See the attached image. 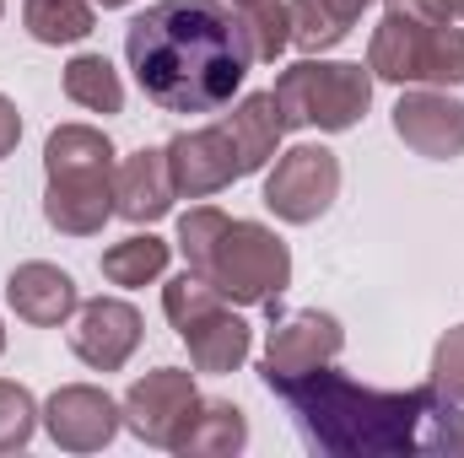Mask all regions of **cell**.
I'll return each instance as SVG.
<instances>
[{"instance_id": "cell-25", "label": "cell", "mask_w": 464, "mask_h": 458, "mask_svg": "<svg viewBox=\"0 0 464 458\" xmlns=\"http://www.w3.org/2000/svg\"><path fill=\"white\" fill-rule=\"evenodd\" d=\"M346 33L351 27L335 22L319 0H292V43H297L303 54H324V49H335Z\"/></svg>"}, {"instance_id": "cell-26", "label": "cell", "mask_w": 464, "mask_h": 458, "mask_svg": "<svg viewBox=\"0 0 464 458\" xmlns=\"http://www.w3.org/2000/svg\"><path fill=\"white\" fill-rule=\"evenodd\" d=\"M432 388L449 394L454 405H464V324L432 345Z\"/></svg>"}, {"instance_id": "cell-15", "label": "cell", "mask_w": 464, "mask_h": 458, "mask_svg": "<svg viewBox=\"0 0 464 458\" xmlns=\"http://www.w3.org/2000/svg\"><path fill=\"white\" fill-rule=\"evenodd\" d=\"M114 216V173L98 178H49L44 195V222L65 237H92Z\"/></svg>"}, {"instance_id": "cell-3", "label": "cell", "mask_w": 464, "mask_h": 458, "mask_svg": "<svg viewBox=\"0 0 464 458\" xmlns=\"http://www.w3.org/2000/svg\"><path fill=\"white\" fill-rule=\"evenodd\" d=\"M179 248L195 275H206L227 302L265 308L292 286L286 243L259 222H237L217 205H195L179 216Z\"/></svg>"}, {"instance_id": "cell-33", "label": "cell", "mask_w": 464, "mask_h": 458, "mask_svg": "<svg viewBox=\"0 0 464 458\" xmlns=\"http://www.w3.org/2000/svg\"><path fill=\"white\" fill-rule=\"evenodd\" d=\"M0 350H5V329H0Z\"/></svg>"}, {"instance_id": "cell-7", "label": "cell", "mask_w": 464, "mask_h": 458, "mask_svg": "<svg viewBox=\"0 0 464 458\" xmlns=\"http://www.w3.org/2000/svg\"><path fill=\"white\" fill-rule=\"evenodd\" d=\"M335 195H341V157L314 140L281 151L265 178V205L276 211V222H292V227L319 222L335 205Z\"/></svg>"}, {"instance_id": "cell-24", "label": "cell", "mask_w": 464, "mask_h": 458, "mask_svg": "<svg viewBox=\"0 0 464 458\" xmlns=\"http://www.w3.org/2000/svg\"><path fill=\"white\" fill-rule=\"evenodd\" d=\"M38 399L22 388V383H11V377H0V453H16V448H27L33 443V432H38Z\"/></svg>"}, {"instance_id": "cell-10", "label": "cell", "mask_w": 464, "mask_h": 458, "mask_svg": "<svg viewBox=\"0 0 464 458\" xmlns=\"http://www.w3.org/2000/svg\"><path fill=\"white\" fill-rule=\"evenodd\" d=\"M44 426H49V437L65 453H98V448L114 443V432L124 426V410L103 388H92V383H65L44 405Z\"/></svg>"}, {"instance_id": "cell-16", "label": "cell", "mask_w": 464, "mask_h": 458, "mask_svg": "<svg viewBox=\"0 0 464 458\" xmlns=\"http://www.w3.org/2000/svg\"><path fill=\"white\" fill-rule=\"evenodd\" d=\"M184 345H189V361H195V372H237L243 361H248V350H254V329L227 313V302L222 308H211L206 319H195V324H184L179 329Z\"/></svg>"}, {"instance_id": "cell-11", "label": "cell", "mask_w": 464, "mask_h": 458, "mask_svg": "<svg viewBox=\"0 0 464 458\" xmlns=\"http://www.w3.org/2000/svg\"><path fill=\"white\" fill-rule=\"evenodd\" d=\"M394 135L416 151V157H432V162H454L464 157V103L438 92V87H421V92H405L394 103Z\"/></svg>"}, {"instance_id": "cell-31", "label": "cell", "mask_w": 464, "mask_h": 458, "mask_svg": "<svg viewBox=\"0 0 464 458\" xmlns=\"http://www.w3.org/2000/svg\"><path fill=\"white\" fill-rule=\"evenodd\" d=\"M98 5H103V11H114V5H130V0H98Z\"/></svg>"}, {"instance_id": "cell-28", "label": "cell", "mask_w": 464, "mask_h": 458, "mask_svg": "<svg viewBox=\"0 0 464 458\" xmlns=\"http://www.w3.org/2000/svg\"><path fill=\"white\" fill-rule=\"evenodd\" d=\"M16 140H22V114H16V103L0 92V162L16 151Z\"/></svg>"}, {"instance_id": "cell-9", "label": "cell", "mask_w": 464, "mask_h": 458, "mask_svg": "<svg viewBox=\"0 0 464 458\" xmlns=\"http://www.w3.org/2000/svg\"><path fill=\"white\" fill-rule=\"evenodd\" d=\"M195 405H200L195 372L157 367V372H146V377L130 383V394H124L119 410H124V426H130L146 448H173V437H179V426L189 421Z\"/></svg>"}, {"instance_id": "cell-21", "label": "cell", "mask_w": 464, "mask_h": 458, "mask_svg": "<svg viewBox=\"0 0 464 458\" xmlns=\"http://www.w3.org/2000/svg\"><path fill=\"white\" fill-rule=\"evenodd\" d=\"M168 243L162 237H151V232H135V237H124L114 243L109 253H103V275L114 281V286H146V281H157L162 270H168Z\"/></svg>"}, {"instance_id": "cell-22", "label": "cell", "mask_w": 464, "mask_h": 458, "mask_svg": "<svg viewBox=\"0 0 464 458\" xmlns=\"http://www.w3.org/2000/svg\"><path fill=\"white\" fill-rule=\"evenodd\" d=\"M237 16H243V33L254 43V65H276V54L292 43V5L286 0H259Z\"/></svg>"}, {"instance_id": "cell-12", "label": "cell", "mask_w": 464, "mask_h": 458, "mask_svg": "<svg viewBox=\"0 0 464 458\" xmlns=\"http://www.w3.org/2000/svg\"><path fill=\"white\" fill-rule=\"evenodd\" d=\"M140 313L119 297H92L76 308V324H71V350L92 367V372H119L135 345H140Z\"/></svg>"}, {"instance_id": "cell-19", "label": "cell", "mask_w": 464, "mask_h": 458, "mask_svg": "<svg viewBox=\"0 0 464 458\" xmlns=\"http://www.w3.org/2000/svg\"><path fill=\"white\" fill-rule=\"evenodd\" d=\"M65 98L87 114H119L124 109V81L103 54H76L65 65Z\"/></svg>"}, {"instance_id": "cell-32", "label": "cell", "mask_w": 464, "mask_h": 458, "mask_svg": "<svg viewBox=\"0 0 464 458\" xmlns=\"http://www.w3.org/2000/svg\"><path fill=\"white\" fill-rule=\"evenodd\" d=\"M449 5H454V16H464V0H449Z\"/></svg>"}, {"instance_id": "cell-27", "label": "cell", "mask_w": 464, "mask_h": 458, "mask_svg": "<svg viewBox=\"0 0 464 458\" xmlns=\"http://www.w3.org/2000/svg\"><path fill=\"white\" fill-rule=\"evenodd\" d=\"M389 11H400V16H416V22H432V27H443V22H454V5L449 0H383Z\"/></svg>"}, {"instance_id": "cell-17", "label": "cell", "mask_w": 464, "mask_h": 458, "mask_svg": "<svg viewBox=\"0 0 464 458\" xmlns=\"http://www.w3.org/2000/svg\"><path fill=\"white\" fill-rule=\"evenodd\" d=\"M243 443H248V415L237 410V405H222V399H200L195 410H189V421L179 426V437H173V453L184 458H222V453H243Z\"/></svg>"}, {"instance_id": "cell-29", "label": "cell", "mask_w": 464, "mask_h": 458, "mask_svg": "<svg viewBox=\"0 0 464 458\" xmlns=\"http://www.w3.org/2000/svg\"><path fill=\"white\" fill-rule=\"evenodd\" d=\"M319 5H324V11H330V16H335V22H356V16H362V11H367V5H372V0H319Z\"/></svg>"}, {"instance_id": "cell-5", "label": "cell", "mask_w": 464, "mask_h": 458, "mask_svg": "<svg viewBox=\"0 0 464 458\" xmlns=\"http://www.w3.org/2000/svg\"><path fill=\"white\" fill-rule=\"evenodd\" d=\"M276 109L286 129H330L341 135L372 103V71L346 60H297L276 76Z\"/></svg>"}, {"instance_id": "cell-34", "label": "cell", "mask_w": 464, "mask_h": 458, "mask_svg": "<svg viewBox=\"0 0 464 458\" xmlns=\"http://www.w3.org/2000/svg\"><path fill=\"white\" fill-rule=\"evenodd\" d=\"M0 11H5V0H0Z\"/></svg>"}, {"instance_id": "cell-6", "label": "cell", "mask_w": 464, "mask_h": 458, "mask_svg": "<svg viewBox=\"0 0 464 458\" xmlns=\"http://www.w3.org/2000/svg\"><path fill=\"white\" fill-rule=\"evenodd\" d=\"M367 71L378 81H394V87H411V81L459 87L464 81V27H449V22L432 27V22H416V16L389 11L372 27Z\"/></svg>"}, {"instance_id": "cell-1", "label": "cell", "mask_w": 464, "mask_h": 458, "mask_svg": "<svg viewBox=\"0 0 464 458\" xmlns=\"http://www.w3.org/2000/svg\"><path fill=\"white\" fill-rule=\"evenodd\" d=\"M270 394L286 399L303 443L324 458H464V410L438 388H367L324 361Z\"/></svg>"}, {"instance_id": "cell-2", "label": "cell", "mask_w": 464, "mask_h": 458, "mask_svg": "<svg viewBox=\"0 0 464 458\" xmlns=\"http://www.w3.org/2000/svg\"><path fill=\"white\" fill-rule=\"evenodd\" d=\"M124 60L162 114H217L243 87L254 43L227 0H157L124 27Z\"/></svg>"}, {"instance_id": "cell-23", "label": "cell", "mask_w": 464, "mask_h": 458, "mask_svg": "<svg viewBox=\"0 0 464 458\" xmlns=\"http://www.w3.org/2000/svg\"><path fill=\"white\" fill-rule=\"evenodd\" d=\"M227 297L206 281V275H195V270H184V275H173L168 286H162V313H168V324L173 329H184V324H195V319H206L211 308H222Z\"/></svg>"}, {"instance_id": "cell-20", "label": "cell", "mask_w": 464, "mask_h": 458, "mask_svg": "<svg viewBox=\"0 0 464 458\" xmlns=\"http://www.w3.org/2000/svg\"><path fill=\"white\" fill-rule=\"evenodd\" d=\"M22 22L38 43H82L98 16H92V0H27Z\"/></svg>"}, {"instance_id": "cell-30", "label": "cell", "mask_w": 464, "mask_h": 458, "mask_svg": "<svg viewBox=\"0 0 464 458\" xmlns=\"http://www.w3.org/2000/svg\"><path fill=\"white\" fill-rule=\"evenodd\" d=\"M227 5H237V11H248V5H259V0H227Z\"/></svg>"}, {"instance_id": "cell-4", "label": "cell", "mask_w": 464, "mask_h": 458, "mask_svg": "<svg viewBox=\"0 0 464 458\" xmlns=\"http://www.w3.org/2000/svg\"><path fill=\"white\" fill-rule=\"evenodd\" d=\"M286 135V119L276 109V92H248L232 114L206 129H184L168 140V167L184 200H211L227 184L259 173Z\"/></svg>"}, {"instance_id": "cell-18", "label": "cell", "mask_w": 464, "mask_h": 458, "mask_svg": "<svg viewBox=\"0 0 464 458\" xmlns=\"http://www.w3.org/2000/svg\"><path fill=\"white\" fill-rule=\"evenodd\" d=\"M44 167L49 178H98V173H114V146L92 124H60L44 140Z\"/></svg>"}, {"instance_id": "cell-13", "label": "cell", "mask_w": 464, "mask_h": 458, "mask_svg": "<svg viewBox=\"0 0 464 458\" xmlns=\"http://www.w3.org/2000/svg\"><path fill=\"white\" fill-rule=\"evenodd\" d=\"M5 302H11V313H16L22 324H33V329H60L65 319H76L82 291H76V281H71L60 264L27 259V264H16V270L5 275Z\"/></svg>"}, {"instance_id": "cell-14", "label": "cell", "mask_w": 464, "mask_h": 458, "mask_svg": "<svg viewBox=\"0 0 464 458\" xmlns=\"http://www.w3.org/2000/svg\"><path fill=\"white\" fill-rule=\"evenodd\" d=\"M173 200H179V184H173V167H168V146L162 151H151V146H140L135 157H124L114 167V211L124 222H157V216H168L173 211Z\"/></svg>"}, {"instance_id": "cell-8", "label": "cell", "mask_w": 464, "mask_h": 458, "mask_svg": "<svg viewBox=\"0 0 464 458\" xmlns=\"http://www.w3.org/2000/svg\"><path fill=\"white\" fill-rule=\"evenodd\" d=\"M346 345V329L335 313H319V308H303V313H281L270 345H265V361H259V377L265 388H281L286 377H303L324 361H335Z\"/></svg>"}]
</instances>
